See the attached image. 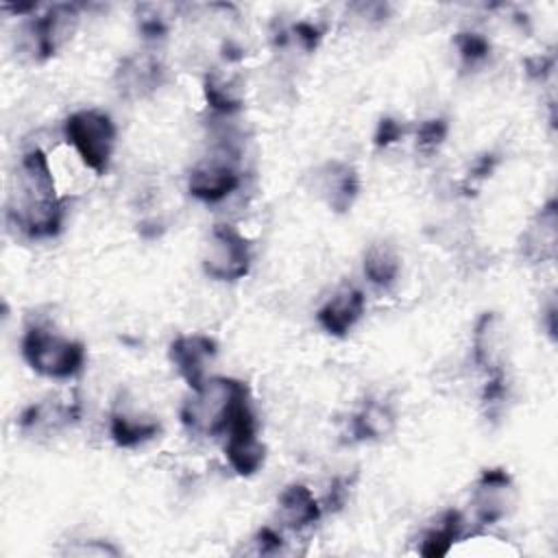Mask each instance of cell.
Segmentation results:
<instances>
[{
    "label": "cell",
    "instance_id": "6da1fadb",
    "mask_svg": "<svg viewBox=\"0 0 558 558\" xmlns=\"http://www.w3.org/2000/svg\"><path fill=\"white\" fill-rule=\"evenodd\" d=\"M17 203L9 214L15 227L33 240L54 238L63 229L65 203L57 196L52 170L44 150L33 148L20 159Z\"/></svg>",
    "mask_w": 558,
    "mask_h": 558
},
{
    "label": "cell",
    "instance_id": "7a4b0ae2",
    "mask_svg": "<svg viewBox=\"0 0 558 558\" xmlns=\"http://www.w3.org/2000/svg\"><path fill=\"white\" fill-rule=\"evenodd\" d=\"M251 403V390L233 377H207L181 405V423L196 436L227 434L240 408Z\"/></svg>",
    "mask_w": 558,
    "mask_h": 558
},
{
    "label": "cell",
    "instance_id": "3957f363",
    "mask_svg": "<svg viewBox=\"0 0 558 558\" xmlns=\"http://www.w3.org/2000/svg\"><path fill=\"white\" fill-rule=\"evenodd\" d=\"M22 357L39 375L50 379H70L85 364V347L46 325H28L22 336Z\"/></svg>",
    "mask_w": 558,
    "mask_h": 558
},
{
    "label": "cell",
    "instance_id": "277c9868",
    "mask_svg": "<svg viewBox=\"0 0 558 558\" xmlns=\"http://www.w3.org/2000/svg\"><path fill=\"white\" fill-rule=\"evenodd\" d=\"M65 140L74 146L81 161L96 174L107 172L116 146V124L109 113L81 109L65 120Z\"/></svg>",
    "mask_w": 558,
    "mask_h": 558
},
{
    "label": "cell",
    "instance_id": "5b68a950",
    "mask_svg": "<svg viewBox=\"0 0 558 558\" xmlns=\"http://www.w3.org/2000/svg\"><path fill=\"white\" fill-rule=\"evenodd\" d=\"M253 264L251 242L233 225H216L203 251V270L216 281H238Z\"/></svg>",
    "mask_w": 558,
    "mask_h": 558
},
{
    "label": "cell",
    "instance_id": "8992f818",
    "mask_svg": "<svg viewBox=\"0 0 558 558\" xmlns=\"http://www.w3.org/2000/svg\"><path fill=\"white\" fill-rule=\"evenodd\" d=\"M225 456L229 466L244 477L257 473L264 466L266 447L257 438V418L251 403L240 408L233 421L229 423Z\"/></svg>",
    "mask_w": 558,
    "mask_h": 558
},
{
    "label": "cell",
    "instance_id": "52a82bcc",
    "mask_svg": "<svg viewBox=\"0 0 558 558\" xmlns=\"http://www.w3.org/2000/svg\"><path fill=\"white\" fill-rule=\"evenodd\" d=\"M517 501V490L510 473L501 466L484 469L471 495L473 517L480 525H495L504 521Z\"/></svg>",
    "mask_w": 558,
    "mask_h": 558
},
{
    "label": "cell",
    "instance_id": "ba28073f",
    "mask_svg": "<svg viewBox=\"0 0 558 558\" xmlns=\"http://www.w3.org/2000/svg\"><path fill=\"white\" fill-rule=\"evenodd\" d=\"M78 9L74 4H54L35 17L26 28V50L35 61L50 59L74 33Z\"/></svg>",
    "mask_w": 558,
    "mask_h": 558
},
{
    "label": "cell",
    "instance_id": "9c48e42d",
    "mask_svg": "<svg viewBox=\"0 0 558 558\" xmlns=\"http://www.w3.org/2000/svg\"><path fill=\"white\" fill-rule=\"evenodd\" d=\"M242 183V177L229 159H207L192 168L187 177V192L203 203H220L231 196Z\"/></svg>",
    "mask_w": 558,
    "mask_h": 558
},
{
    "label": "cell",
    "instance_id": "30bf717a",
    "mask_svg": "<svg viewBox=\"0 0 558 558\" xmlns=\"http://www.w3.org/2000/svg\"><path fill=\"white\" fill-rule=\"evenodd\" d=\"M521 257L530 264L554 262L558 251V205L549 198L527 222L519 240Z\"/></svg>",
    "mask_w": 558,
    "mask_h": 558
},
{
    "label": "cell",
    "instance_id": "8fae6325",
    "mask_svg": "<svg viewBox=\"0 0 558 558\" xmlns=\"http://www.w3.org/2000/svg\"><path fill=\"white\" fill-rule=\"evenodd\" d=\"M216 353V340L205 333H185L170 344V360L192 390L209 377L207 366L214 362Z\"/></svg>",
    "mask_w": 558,
    "mask_h": 558
},
{
    "label": "cell",
    "instance_id": "7c38bea8",
    "mask_svg": "<svg viewBox=\"0 0 558 558\" xmlns=\"http://www.w3.org/2000/svg\"><path fill=\"white\" fill-rule=\"evenodd\" d=\"M163 76L166 68L155 54H131L116 70V89L124 98H144L159 89Z\"/></svg>",
    "mask_w": 558,
    "mask_h": 558
},
{
    "label": "cell",
    "instance_id": "4fadbf2b",
    "mask_svg": "<svg viewBox=\"0 0 558 558\" xmlns=\"http://www.w3.org/2000/svg\"><path fill=\"white\" fill-rule=\"evenodd\" d=\"M364 307H366V299L364 292L355 286H342L340 290H336L318 310L316 318L318 325L336 338L347 336L357 320L364 316Z\"/></svg>",
    "mask_w": 558,
    "mask_h": 558
},
{
    "label": "cell",
    "instance_id": "5bb4252c",
    "mask_svg": "<svg viewBox=\"0 0 558 558\" xmlns=\"http://www.w3.org/2000/svg\"><path fill=\"white\" fill-rule=\"evenodd\" d=\"M161 432L159 421L131 405L129 401H116L111 414H109V434L118 447L133 449L148 440H153Z\"/></svg>",
    "mask_w": 558,
    "mask_h": 558
},
{
    "label": "cell",
    "instance_id": "9a60e30c",
    "mask_svg": "<svg viewBox=\"0 0 558 558\" xmlns=\"http://www.w3.org/2000/svg\"><path fill=\"white\" fill-rule=\"evenodd\" d=\"M504 323L499 314L484 312L473 327V360L484 375L504 371Z\"/></svg>",
    "mask_w": 558,
    "mask_h": 558
},
{
    "label": "cell",
    "instance_id": "2e32d148",
    "mask_svg": "<svg viewBox=\"0 0 558 558\" xmlns=\"http://www.w3.org/2000/svg\"><path fill=\"white\" fill-rule=\"evenodd\" d=\"M277 517L290 530H305L320 521L323 506L305 484H288L277 499Z\"/></svg>",
    "mask_w": 558,
    "mask_h": 558
},
{
    "label": "cell",
    "instance_id": "e0dca14e",
    "mask_svg": "<svg viewBox=\"0 0 558 558\" xmlns=\"http://www.w3.org/2000/svg\"><path fill=\"white\" fill-rule=\"evenodd\" d=\"M320 194L331 211L344 214L351 209L360 192V177L351 163L329 161L320 170Z\"/></svg>",
    "mask_w": 558,
    "mask_h": 558
},
{
    "label": "cell",
    "instance_id": "ac0fdd59",
    "mask_svg": "<svg viewBox=\"0 0 558 558\" xmlns=\"http://www.w3.org/2000/svg\"><path fill=\"white\" fill-rule=\"evenodd\" d=\"M78 418V403L70 401H39L20 414V429L28 436L50 434Z\"/></svg>",
    "mask_w": 558,
    "mask_h": 558
},
{
    "label": "cell",
    "instance_id": "d6986e66",
    "mask_svg": "<svg viewBox=\"0 0 558 558\" xmlns=\"http://www.w3.org/2000/svg\"><path fill=\"white\" fill-rule=\"evenodd\" d=\"M397 425L395 410L384 401H366L353 416H351V436L353 440H381L392 434Z\"/></svg>",
    "mask_w": 558,
    "mask_h": 558
},
{
    "label": "cell",
    "instance_id": "ffe728a7",
    "mask_svg": "<svg viewBox=\"0 0 558 558\" xmlns=\"http://www.w3.org/2000/svg\"><path fill=\"white\" fill-rule=\"evenodd\" d=\"M462 530H464V519L458 510L449 508L445 510L434 525L427 527V532L423 534L418 554L427 556V558H440L447 556L453 547L456 541L462 538Z\"/></svg>",
    "mask_w": 558,
    "mask_h": 558
},
{
    "label": "cell",
    "instance_id": "44dd1931",
    "mask_svg": "<svg viewBox=\"0 0 558 558\" xmlns=\"http://www.w3.org/2000/svg\"><path fill=\"white\" fill-rule=\"evenodd\" d=\"M401 270V257L390 242H373L364 253V275L377 288H390Z\"/></svg>",
    "mask_w": 558,
    "mask_h": 558
},
{
    "label": "cell",
    "instance_id": "7402d4cb",
    "mask_svg": "<svg viewBox=\"0 0 558 558\" xmlns=\"http://www.w3.org/2000/svg\"><path fill=\"white\" fill-rule=\"evenodd\" d=\"M203 94L207 105L220 113V116H231L242 109V87L235 76H225L222 72L214 70L205 76L203 81Z\"/></svg>",
    "mask_w": 558,
    "mask_h": 558
},
{
    "label": "cell",
    "instance_id": "603a6c76",
    "mask_svg": "<svg viewBox=\"0 0 558 558\" xmlns=\"http://www.w3.org/2000/svg\"><path fill=\"white\" fill-rule=\"evenodd\" d=\"M456 48L460 54V63L464 68H477L482 65L490 54V41L475 31H462L456 35Z\"/></svg>",
    "mask_w": 558,
    "mask_h": 558
},
{
    "label": "cell",
    "instance_id": "cb8c5ba5",
    "mask_svg": "<svg viewBox=\"0 0 558 558\" xmlns=\"http://www.w3.org/2000/svg\"><path fill=\"white\" fill-rule=\"evenodd\" d=\"M449 135V122L445 118L423 120L416 129V148L423 155H434Z\"/></svg>",
    "mask_w": 558,
    "mask_h": 558
},
{
    "label": "cell",
    "instance_id": "d4e9b609",
    "mask_svg": "<svg viewBox=\"0 0 558 558\" xmlns=\"http://www.w3.org/2000/svg\"><path fill=\"white\" fill-rule=\"evenodd\" d=\"M320 37H323V31L312 22H296L286 31V41H290V39L296 41L299 48L305 52L316 50Z\"/></svg>",
    "mask_w": 558,
    "mask_h": 558
},
{
    "label": "cell",
    "instance_id": "484cf974",
    "mask_svg": "<svg viewBox=\"0 0 558 558\" xmlns=\"http://www.w3.org/2000/svg\"><path fill=\"white\" fill-rule=\"evenodd\" d=\"M403 133H405V129H403V124L397 120V118H390V116H386V118H381L379 122H377V129H375V146L377 148H388V146H392V144H397L401 137H403Z\"/></svg>",
    "mask_w": 558,
    "mask_h": 558
},
{
    "label": "cell",
    "instance_id": "4316f807",
    "mask_svg": "<svg viewBox=\"0 0 558 558\" xmlns=\"http://www.w3.org/2000/svg\"><path fill=\"white\" fill-rule=\"evenodd\" d=\"M349 488H351V482L347 477H336L331 480L329 488H327V495L325 499L320 501L323 510H329V512H338L342 510V506L347 504L349 499Z\"/></svg>",
    "mask_w": 558,
    "mask_h": 558
},
{
    "label": "cell",
    "instance_id": "83f0119b",
    "mask_svg": "<svg viewBox=\"0 0 558 558\" xmlns=\"http://www.w3.org/2000/svg\"><path fill=\"white\" fill-rule=\"evenodd\" d=\"M140 33L150 41L163 39L166 33H168V22L159 11L157 13L155 11L153 13H140Z\"/></svg>",
    "mask_w": 558,
    "mask_h": 558
},
{
    "label": "cell",
    "instance_id": "f1b7e54d",
    "mask_svg": "<svg viewBox=\"0 0 558 558\" xmlns=\"http://www.w3.org/2000/svg\"><path fill=\"white\" fill-rule=\"evenodd\" d=\"M255 545H257V551H259V554L270 556V554L281 551V547H283V538H281V534H279L275 527L266 525V527H262V530L257 532V536H255Z\"/></svg>",
    "mask_w": 558,
    "mask_h": 558
},
{
    "label": "cell",
    "instance_id": "f546056e",
    "mask_svg": "<svg viewBox=\"0 0 558 558\" xmlns=\"http://www.w3.org/2000/svg\"><path fill=\"white\" fill-rule=\"evenodd\" d=\"M495 168H497V155L484 153V155H480V157L473 161V166H471V170H469V179L482 181V179L490 177V174L495 172Z\"/></svg>",
    "mask_w": 558,
    "mask_h": 558
},
{
    "label": "cell",
    "instance_id": "4dcf8cb0",
    "mask_svg": "<svg viewBox=\"0 0 558 558\" xmlns=\"http://www.w3.org/2000/svg\"><path fill=\"white\" fill-rule=\"evenodd\" d=\"M70 554H81V556H118L120 549L105 543V541H87L81 547H70Z\"/></svg>",
    "mask_w": 558,
    "mask_h": 558
},
{
    "label": "cell",
    "instance_id": "1f68e13d",
    "mask_svg": "<svg viewBox=\"0 0 558 558\" xmlns=\"http://www.w3.org/2000/svg\"><path fill=\"white\" fill-rule=\"evenodd\" d=\"M551 70H554V57L538 54V57H530L525 61V72L532 78H545L547 74H551Z\"/></svg>",
    "mask_w": 558,
    "mask_h": 558
}]
</instances>
